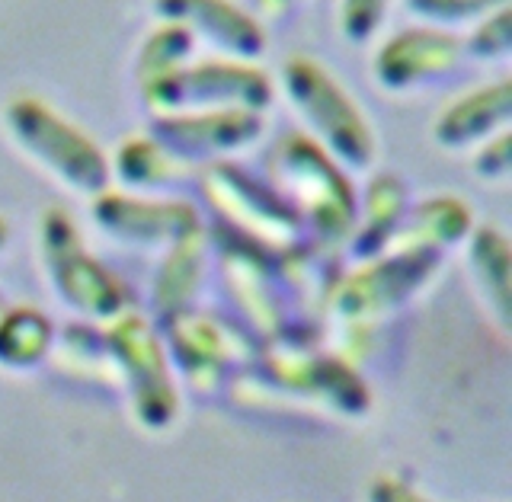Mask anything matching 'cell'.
Returning <instances> with one entry per match:
<instances>
[{
  "mask_svg": "<svg viewBox=\"0 0 512 502\" xmlns=\"http://www.w3.org/2000/svg\"><path fill=\"white\" fill-rule=\"evenodd\" d=\"M461 55L464 45L452 32L407 29L381 45V52L375 58V77L391 90L416 87L448 74L461 61Z\"/></svg>",
  "mask_w": 512,
  "mask_h": 502,
  "instance_id": "277c9868",
  "label": "cell"
},
{
  "mask_svg": "<svg viewBox=\"0 0 512 502\" xmlns=\"http://www.w3.org/2000/svg\"><path fill=\"white\" fill-rule=\"evenodd\" d=\"M407 10H413L423 20L436 23H461L474 16H490L493 10L506 7L509 0H404Z\"/></svg>",
  "mask_w": 512,
  "mask_h": 502,
  "instance_id": "9c48e42d",
  "label": "cell"
},
{
  "mask_svg": "<svg viewBox=\"0 0 512 502\" xmlns=\"http://www.w3.org/2000/svg\"><path fill=\"white\" fill-rule=\"evenodd\" d=\"M388 0H343L340 4V29L349 42H365L372 39L378 29Z\"/></svg>",
  "mask_w": 512,
  "mask_h": 502,
  "instance_id": "8fae6325",
  "label": "cell"
},
{
  "mask_svg": "<svg viewBox=\"0 0 512 502\" xmlns=\"http://www.w3.org/2000/svg\"><path fill=\"white\" fill-rule=\"evenodd\" d=\"M7 122L32 154H39L48 167H55L64 180L74 186L93 189L106 180V164L100 151L71 128L61 122L52 109H45L36 100H16L7 109Z\"/></svg>",
  "mask_w": 512,
  "mask_h": 502,
  "instance_id": "7a4b0ae2",
  "label": "cell"
},
{
  "mask_svg": "<svg viewBox=\"0 0 512 502\" xmlns=\"http://www.w3.org/2000/svg\"><path fill=\"white\" fill-rule=\"evenodd\" d=\"M285 87L295 106L311 119L314 128L324 135L336 151L352 164H368L372 160V132L362 119V112L349 103L340 84L311 58H288L285 64Z\"/></svg>",
  "mask_w": 512,
  "mask_h": 502,
  "instance_id": "6da1fadb",
  "label": "cell"
},
{
  "mask_svg": "<svg viewBox=\"0 0 512 502\" xmlns=\"http://www.w3.org/2000/svg\"><path fill=\"white\" fill-rule=\"evenodd\" d=\"M154 106H183V103H244L260 109L272 100V84L263 71L231 61H205L196 68L173 71L157 84L144 87Z\"/></svg>",
  "mask_w": 512,
  "mask_h": 502,
  "instance_id": "3957f363",
  "label": "cell"
},
{
  "mask_svg": "<svg viewBox=\"0 0 512 502\" xmlns=\"http://www.w3.org/2000/svg\"><path fill=\"white\" fill-rule=\"evenodd\" d=\"M154 10L167 23L189 29L192 36H205L234 58H260L266 48L263 26L231 0H154Z\"/></svg>",
  "mask_w": 512,
  "mask_h": 502,
  "instance_id": "5b68a950",
  "label": "cell"
},
{
  "mask_svg": "<svg viewBox=\"0 0 512 502\" xmlns=\"http://www.w3.org/2000/svg\"><path fill=\"white\" fill-rule=\"evenodd\" d=\"M506 116H509V84L503 80V84L484 87L464 96L461 103H455L442 116L436 135L442 144H452L455 148V144H468L471 138L487 135L493 125L506 122Z\"/></svg>",
  "mask_w": 512,
  "mask_h": 502,
  "instance_id": "8992f818",
  "label": "cell"
},
{
  "mask_svg": "<svg viewBox=\"0 0 512 502\" xmlns=\"http://www.w3.org/2000/svg\"><path fill=\"white\" fill-rule=\"evenodd\" d=\"M256 4H260V10H266L269 16H279L292 7V0H256Z\"/></svg>",
  "mask_w": 512,
  "mask_h": 502,
  "instance_id": "7c38bea8",
  "label": "cell"
},
{
  "mask_svg": "<svg viewBox=\"0 0 512 502\" xmlns=\"http://www.w3.org/2000/svg\"><path fill=\"white\" fill-rule=\"evenodd\" d=\"M192 45H196V36L176 23H164L157 32H151V36L144 39V48L138 55L141 87H151L160 77L180 71L192 52Z\"/></svg>",
  "mask_w": 512,
  "mask_h": 502,
  "instance_id": "ba28073f",
  "label": "cell"
},
{
  "mask_svg": "<svg viewBox=\"0 0 512 502\" xmlns=\"http://www.w3.org/2000/svg\"><path fill=\"white\" fill-rule=\"evenodd\" d=\"M164 132L189 148H234L260 132V116L250 109H224L208 116L173 119L164 125Z\"/></svg>",
  "mask_w": 512,
  "mask_h": 502,
  "instance_id": "52a82bcc",
  "label": "cell"
},
{
  "mask_svg": "<svg viewBox=\"0 0 512 502\" xmlns=\"http://www.w3.org/2000/svg\"><path fill=\"white\" fill-rule=\"evenodd\" d=\"M512 45V32H509V4L493 10L484 16V23L474 29V36L468 39V48L480 58H500L509 52Z\"/></svg>",
  "mask_w": 512,
  "mask_h": 502,
  "instance_id": "30bf717a",
  "label": "cell"
}]
</instances>
